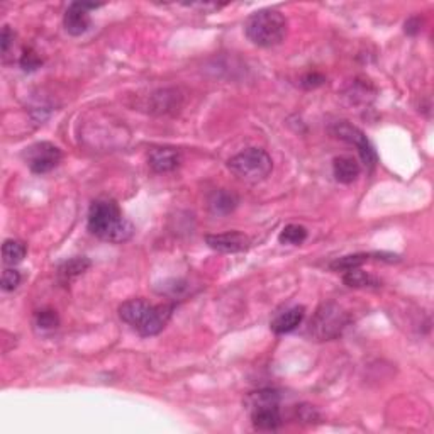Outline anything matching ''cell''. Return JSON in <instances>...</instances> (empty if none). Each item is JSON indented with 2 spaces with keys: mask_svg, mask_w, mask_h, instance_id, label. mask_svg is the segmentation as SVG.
I'll use <instances>...</instances> for the list:
<instances>
[{
  "mask_svg": "<svg viewBox=\"0 0 434 434\" xmlns=\"http://www.w3.org/2000/svg\"><path fill=\"white\" fill-rule=\"evenodd\" d=\"M244 32L253 44L261 48H273L280 44L287 36V19L275 9L255 12L244 24Z\"/></svg>",
  "mask_w": 434,
  "mask_h": 434,
  "instance_id": "cell-3",
  "label": "cell"
},
{
  "mask_svg": "<svg viewBox=\"0 0 434 434\" xmlns=\"http://www.w3.org/2000/svg\"><path fill=\"white\" fill-rule=\"evenodd\" d=\"M175 304H150L145 299H131L119 307V318L141 336H157L165 330Z\"/></svg>",
  "mask_w": 434,
  "mask_h": 434,
  "instance_id": "cell-2",
  "label": "cell"
},
{
  "mask_svg": "<svg viewBox=\"0 0 434 434\" xmlns=\"http://www.w3.org/2000/svg\"><path fill=\"white\" fill-rule=\"evenodd\" d=\"M239 199L238 195L229 191H214L209 195V210L214 214V216H227L233 210L238 207Z\"/></svg>",
  "mask_w": 434,
  "mask_h": 434,
  "instance_id": "cell-13",
  "label": "cell"
},
{
  "mask_svg": "<svg viewBox=\"0 0 434 434\" xmlns=\"http://www.w3.org/2000/svg\"><path fill=\"white\" fill-rule=\"evenodd\" d=\"M253 426L260 431H275L280 428L282 416H280V406H268L260 407L255 411H250Z\"/></svg>",
  "mask_w": 434,
  "mask_h": 434,
  "instance_id": "cell-12",
  "label": "cell"
},
{
  "mask_svg": "<svg viewBox=\"0 0 434 434\" xmlns=\"http://www.w3.org/2000/svg\"><path fill=\"white\" fill-rule=\"evenodd\" d=\"M297 417L301 421H306V423H313V421H319L321 419V416H319L318 409L313 406H297Z\"/></svg>",
  "mask_w": 434,
  "mask_h": 434,
  "instance_id": "cell-24",
  "label": "cell"
},
{
  "mask_svg": "<svg viewBox=\"0 0 434 434\" xmlns=\"http://www.w3.org/2000/svg\"><path fill=\"white\" fill-rule=\"evenodd\" d=\"M20 68L24 71H36L40 68L41 65H43V60L40 58V54H37L32 48H26L24 49L23 56H20Z\"/></svg>",
  "mask_w": 434,
  "mask_h": 434,
  "instance_id": "cell-22",
  "label": "cell"
},
{
  "mask_svg": "<svg viewBox=\"0 0 434 434\" xmlns=\"http://www.w3.org/2000/svg\"><path fill=\"white\" fill-rule=\"evenodd\" d=\"M421 31V20L419 18H411L406 23V32L407 35H417V32Z\"/></svg>",
  "mask_w": 434,
  "mask_h": 434,
  "instance_id": "cell-27",
  "label": "cell"
},
{
  "mask_svg": "<svg viewBox=\"0 0 434 434\" xmlns=\"http://www.w3.org/2000/svg\"><path fill=\"white\" fill-rule=\"evenodd\" d=\"M343 282L348 287H351V289H363V287H378V285H380V282H378L377 278L372 277L370 273H366L360 268H353V270H348V272H344Z\"/></svg>",
  "mask_w": 434,
  "mask_h": 434,
  "instance_id": "cell-17",
  "label": "cell"
},
{
  "mask_svg": "<svg viewBox=\"0 0 434 434\" xmlns=\"http://www.w3.org/2000/svg\"><path fill=\"white\" fill-rule=\"evenodd\" d=\"M326 82V78H324V75L318 73V71H311V73H307L302 77V87L307 88V90H311V88H318L321 87L323 83Z\"/></svg>",
  "mask_w": 434,
  "mask_h": 434,
  "instance_id": "cell-25",
  "label": "cell"
},
{
  "mask_svg": "<svg viewBox=\"0 0 434 434\" xmlns=\"http://www.w3.org/2000/svg\"><path fill=\"white\" fill-rule=\"evenodd\" d=\"M88 231L107 243H126L133 238L134 226L122 216L114 200H95L88 209Z\"/></svg>",
  "mask_w": 434,
  "mask_h": 434,
  "instance_id": "cell-1",
  "label": "cell"
},
{
  "mask_svg": "<svg viewBox=\"0 0 434 434\" xmlns=\"http://www.w3.org/2000/svg\"><path fill=\"white\" fill-rule=\"evenodd\" d=\"M61 150L54 146L53 143L41 141L29 146L26 151V162L32 174L43 175L52 171L61 162Z\"/></svg>",
  "mask_w": 434,
  "mask_h": 434,
  "instance_id": "cell-7",
  "label": "cell"
},
{
  "mask_svg": "<svg viewBox=\"0 0 434 434\" xmlns=\"http://www.w3.org/2000/svg\"><path fill=\"white\" fill-rule=\"evenodd\" d=\"M304 315H306V307L302 306H296V307H290V309H287L285 313L278 314L275 319L272 321V331L275 332V334H287V332H292L296 331L299 326H301L302 321H304Z\"/></svg>",
  "mask_w": 434,
  "mask_h": 434,
  "instance_id": "cell-11",
  "label": "cell"
},
{
  "mask_svg": "<svg viewBox=\"0 0 434 434\" xmlns=\"http://www.w3.org/2000/svg\"><path fill=\"white\" fill-rule=\"evenodd\" d=\"M99 4H87V2H75L66 9L63 16V26L70 36H82L85 35L92 24L90 11L99 9Z\"/></svg>",
  "mask_w": 434,
  "mask_h": 434,
  "instance_id": "cell-8",
  "label": "cell"
},
{
  "mask_svg": "<svg viewBox=\"0 0 434 434\" xmlns=\"http://www.w3.org/2000/svg\"><path fill=\"white\" fill-rule=\"evenodd\" d=\"M60 324L56 311L53 309H41L36 313V326L41 330H54Z\"/></svg>",
  "mask_w": 434,
  "mask_h": 434,
  "instance_id": "cell-21",
  "label": "cell"
},
{
  "mask_svg": "<svg viewBox=\"0 0 434 434\" xmlns=\"http://www.w3.org/2000/svg\"><path fill=\"white\" fill-rule=\"evenodd\" d=\"M307 239V229L301 224H289L282 229L278 241L282 244H290V246H297Z\"/></svg>",
  "mask_w": 434,
  "mask_h": 434,
  "instance_id": "cell-19",
  "label": "cell"
},
{
  "mask_svg": "<svg viewBox=\"0 0 434 434\" xmlns=\"http://www.w3.org/2000/svg\"><path fill=\"white\" fill-rule=\"evenodd\" d=\"M26 256V246L24 243L18 241V239H7L2 244V258L4 263L9 265V267H14V265L20 263Z\"/></svg>",
  "mask_w": 434,
  "mask_h": 434,
  "instance_id": "cell-18",
  "label": "cell"
},
{
  "mask_svg": "<svg viewBox=\"0 0 434 434\" xmlns=\"http://www.w3.org/2000/svg\"><path fill=\"white\" fill-rule=\"evenodd\" d=\"M88 268H90V260L85 258V256H75V258L65 261L61 265L60 270H58V277H60L63 284H70L73 278L85 273Z\"/></svg>",
  "mask_w": 434,
  "mask_h": 434,
  "instance_id": "cell-15",
  "label": "cell"
},
{
  "mask_svg": "<svg viewBox=\"0 0 434 434\" xmlns=\"http://www.w3.org/2000/svg\"><path fill=\"white\" fill-rule=\"evenodd\" d=\"M360 163L351 157H338L332 163V174L339 183H353L360 175Z\"/></svg>",
  "mask_w": 434,
  "mask_h": 434,
  "instance_id": "cell-14",
  "label": "cell"
},
{
  "mask_svg": "<svg viewBox=\"0 0 434 434\" xmlns=\"http://www.w3.org/2000/svg\"><path fill=\"white\" fill-rule=\"evenodd\" d=\"M14 43V32L9 26H4L2 29V37H0V46H2V53L6 54L9 52V46Z\"/></svg>",
  "mask_w": 434,
  "mask_h": 434,
  "instance_id": "cell-26",
  "label": "cell"
},
{
  "mask_svg": "<svg viewBox=\"0 0 434 434\" xmlns=\"http://www.w3.org/2000/svg\"><path fill=\"white\" fill-rule=\"evenodd\" d=\"M370 255L366 253H356V255H348V256H341V258L334 260L330 265L331 270L334 272H348V270L353 268H360L365 261H368Z\"/></svg>",
  "mask_w": 434,
  "mask_h": 434,
  "instance_id": "cell-20",
  "label": "cell"
},
{
  "mask_svg": "<svg viewBox=\"0 0 434 434\" xmlns=\"http://www.w3.org/2000/svg\"><path fill=\"white\" fill-rule=\"evenodd\" d=\"M205 243L217 253H241L251 246V239L239 231H227L221 234H207Z\"/></svg>",
  "mask_w": 434,
  "mask_h": 434,
  "instance_id": "cell-9",
  "label": "cell"
},
{
  "mask_svg": "<svg viewBox=\"0 0 434 434\" xmlns=\"http://www.w3.org/2000/svg\"><path fill=\"white\" fill-rule=\"evenodd\" d=\"M348 321V313L343 307L334 304V302H327L315 311L307 331H309L311 338L315 341H330L338 338L346 327Z\"/></svg>",
  "mask_w": 434,
  "mask_h": 434,
  "instance_id": "cell-5",
  "label": "cell"
},
{
  "mask_svg": "<svg viewBox=\"0 0 434 434\" xmlns=\"http://www.w3.org/2000/svg\"><path fill=\"white\" fill-rule=\"evenodd\" d=\"M331 133L334 134L336 138L349 143V145H355L358 153H360L361 162L365 163L366 168H373L375 165H377V162H378L377 151H375L373 145L370 143V139L365 136L363 131L358 129L356 126L349 124L348 121H338L332 124Z\"/></svg>",
  "mask_w": 434,
  "mask_h": 434,
  "instance_id": "cell-6",
  "label": "cell"
},
{
  "mask_svg": "<svg viewBox=\"0 0 434 434\" xmlns=\"http://www.w3.org/2000/svg\"><path fill=\"white\" fill-rule=\"evenodd\" d=\"M227 168L243 182L258 183L272 174L273 159L265 150L248 148L234 155L227 162Z\"/></svg>",
  "mask_w": 434,
  "mask_h": 434,
  "instance_id": "cell-4",
  "label": "cell"
},
{
  "mask_svg": "<svg viewBox=\"0 0 434 434\" xmlns=\"http://www.w3.org/2000/svg\"><path fill=\"white\" fill-rule=\"evenodd\" d=\"M244 404H246L248 411H255V409L268 406H280V394L272 389H261L248 394Z\"/></svg>",
  "mask_w": 434,
  "mask_h": 434,
  "instance_id": "cell-16",
  "label": "cell"
},
{
  "mask_svg": "<svg viewBox=\"0 0 434 434\" xmlns=\"http://www.w3.org/2000/svg\"><path fill=\"white\" fill-rule=\"evenodd\" d=\"M148 163L157 174H168L180 167L182 155L175 148H153L148 153Z\"/></svg>",
  "mask_w": 434,
  "mask_h": 434,
  "instance_id": "cell-10",
  "label": "cell"
},
{
  "mask_svg": "<svg viewBox=\"0 0 434 434\" xmlns=\"http://www.w3.org/2000/svg\"><path fill=\"white\" fill-rule=\"evenodd\" d=\"M20 284V273L16 268H7L4 270L2 280H0V287H2L4 292H12L16 290Z\"/></svg>",
  "mask_w": 434,
  "mask_h": 434,
  "instance_id": "cell-23",
  "label": "cell"
}]
</instances>
